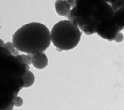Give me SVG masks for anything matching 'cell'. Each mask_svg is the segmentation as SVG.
I'll list each match as a JSON object with an SVG mask.
<instances>
[{
  "label": "cell",
  "mask_w": 124,
  "mask_h": 110,
  "mask_svg": "<svg viewBox=\"0 0 124 110\" xmlns=\"http://www.w3.org/2000/svg\"><path fill=\"white\" fill-rule=\"evenodd\" d=\"M12 42L21 52L31 55L44 52L51 42V31L42 23H29L15 31Z\"/></svg>",
  "instance_id": "1"
},
{
  "label": "cell",
  "mask_w": 124,
  "mask_h": 110,
  "mask_svg": "<svg viewBox=\"0 0 124 110\" xmlns=\"http://www.w3.org/2000/svg\"><path fill=\"white\" fill-rule=\"evenodd\" d=\"M85 1L89 2V3H95V4H97V3H101V2H103L104 0H85Z\"/></svg>",
  "instance_id": "13"
},
{
  "label": "cell",
  "mask_w": 124,
  "mask_h": 110,
  "mask_svg": "<svg viewBox=\"0 0 124 110\" xmlns=\"http://www.w3.org/2000/svg\"><path fill=\"white\" fill-rule=\"evenodd\" d=\"M114 17L117 23L121 27H124V3L120 6L117 9L114 10Z\"/></svg>",
  "instance_id": "7"
},
{
  "label": "cell",
  "mask_w": 124,
  "mask_h": 110,
  "mask_svg": "<svg viewBox=\"0 0 124 110\" xmlns=\"http://www.w3.org/2000/svg\"><path fill=\"white\" fill-rule=\"evenodd\" d=\"M104 1L110 3L114 10L117 9L120 6L123 5V2H122V0H104Z\"/></svg>",
  "instance_id": "10"
},
{
  "label": "cell",
  "mask_w": 124,
  "mask_h": 110,
  "mask_svg": "<svg viewBox=\"0 0 124 110\" xmlns=\"http://www.w3.org/2000/svg\"><path fill=\"white\" fill-rule=\"evenodd\" d=\"M13 104H14V106L20 107V106H22L23 104V99H22L21 97H19V96H16L14 99H13Z\"/></svg>",
  "instance_id": "11"
},
{
  "label": "cell",
  "mask_w": 124,
  "mask_h": 110,
  "mask_svg": "<svg viewBox=\"0 0 124 110\" xmlns=\"http://www.w3.org/2000/svg\"><path fill=\"white\" fill-rule=\"evenodd\" d=\"M114 13V9L107 2L103 1L97 4L95 32L102 38L109 41H114L118 33L124 29L117 23Z\"/></svg>",
  "instance_id": "3"
},
{
  "label": "cell",
  "mask_w": 124,
  "mask_h": 110,
  "mask_svg": "<svg viewBox=\"0 0 124 110\" xmlns=\"http://www.w3.org/2000/svg\"><path fill=\"white\" fill-rule=\"evenodd\" d=\"M35 68L38 70L44 69L48 65V58L44 52L37 53L32 55V64Z\"/></svg>",
  "instance_id": "6"
},
{
  "label": "cell",
  "mask_w": 124,
  "mask_h": 110,
  "mask_svg": "<svg viewBox=\"0 0 124 110\" xmlns=\"http://www.w3.org/2000/svg\"><path fill=\"white\" fill-rule=\"evenodd\" d=\"M55 8L60 16L68 17L72 10V7L65 0H56L55 3Z\"/></svg>",
  "instance_id": "5"
},
{
  "label": "cell",
  "mask_w": 124,
  "mask_h": 110,
  "mask_svg": "<svg viewBox=\"0 0 124 110\" xmlns=\"http://www.w3.org/2000/svg\"><path fill=\"white\" fill-rule=\"evenodd\" d=\"M23 81H24V88H28L34 84L35 82V76L31 71H28L25 75H23Z\"/></svg>",
  "instance_id": "8"
},
{
  "label": "cell",
  "mask_w": 124,
  "mask_h": 110,
  "mask_svg": "<svg viewBox=\"0 0 124 110\" xmlns=\"http://www.w3.org/2000/svg\"><path fill=\"white\" fill-rule=\"evenodd\" d=\"M123 39H124L123 34L122 33V32H120V33H118V35L116 37V38H115L114 41H116V42H122V41H123Z\"/></svg>",
  "instance_id": "12"
},
{
  "label": "cell",
  "mask_w": 124,
  "mask_h": 110,
  "mask_svg": "<svg viewBox=\"0 0 124 110\" xmlns=\"http://www.w3.org/2000/svg\"><path fill=\"white\" fill-rule=\"evenodd\" d=\"M51 36V42L58 51H70L80 41L81 31L70 20H61L53 26Z\"/></svg>",
  "instance_id": "2"
},
{
  "label": "cell",
  "mask_w": 124,
  "mask_h": 110,
  "mask_svg": "<svg viewBox=\"0 0 124 110\" xmlns=\"http://www.w3.org/2000/svg\"><path fill=\"white\" fill-rule=\"evenodd\" d=\"M65 1H66L67 3H69V4L70 5L72 8H73L74 6L75 5V3H76V0H65Z\"/></svg>",
  "instance_id": "14"
},
{
  "label": "cell",
  "mask_w": 124,
  "mask_h": 110,
  "mask_svg": "<svg viewBox=\"0 0 124 110\" xmlns=\"http://www.w3.org/2000/svg\"><path fill=\"white\" fill-rule=\"evenodd\" d=\"M3 47H4L6 50H8L10 53L13 54L14 55H17V51H18L15 48L13 42H7V43L3 44Z\"/></svg>",
  "instance_id": "9"
},
{
  "label": "cell",
  "mask_w": 124,
  "mask_h": 110,
  "mask_svg": "<svg viewBox=\"0 0 124 110\" xmlns=\"http://www.w3.org/2000/svg\"><path fill=\"white\" fill-rule=\"evenodd\" d=\"M97 4L85 0H76L68 20H70L77 25L86 35L90 36L95 33Z\"/></svg>",
  "instance_id": "4"
}]
</instances>
